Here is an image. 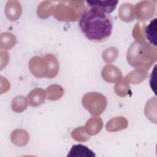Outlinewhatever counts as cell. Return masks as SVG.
Returning a JSON list of instances; mask_svg holds the SVG:
<instances>
[{"instance_id": "cell-1", "label": "cell", "mask_w": 157, "mask_h": 157, "mask_svg": "<svg viewBox=\"0 0 157 157\" xmlns=\"http://www.w3.org/2000/svg\"><path fill=\"white\" fill-rule=\"evenodd\" d=\"M79 27L88 40L102 42L110 36L113 22L111 17L101 9L88 6L80 18Z\"/></svg>"}, {"instance_id": "cell-2", "label": "cell", "mask_w": 157, "mask_h": 157, "mask_svg": "<svg viewBox=\"0 0 157 157\" xmlns=\"http://www.w3.org/2000/svg\"><path fill=\"white\" fill-rule=\"evenodd\" d=\"M126 59L133 67L148 70L157 59V48L147 42H133L127 51Z\"/></svg>"}, {"instance_id": "cell-3", "label": "cell", "mask_w": 157, "mask_h": 157, "mask_svg": "<svg viewBox=\"0 0 157 157\" xmlns=\"http://www.w3.org/2000/svg\"><path fill=\"white\" fill-rule=\"evenodd\" d=\"M83 1H61L56 4L53 16L61 21H74L80 19L85 10Z\"/></svg>"}, {"instance_id": "cell-4", "label": "cell", "mask_w": 157, "mask_h": 157, "mask_svg": "<svg viewBox=\"0 0 157 157\" xmlns=\"http://www.w3.org/2000/svg\"><path fill=\"white\" fill-rule=\"evenodd\" d=\"M82 103L92 116L96 117L102 114L105 110L107 99L100 93L90 92L83 96Z\"/></svg>"}, {"instance_id": "cell-5", "label": "cell", "mask_w": 157, "mask_h": 157, "mask_svg": "<svg viewBox=\"0 0 157 157\" xmlns=\"http://www.w3.org/2000/svg\"><path fill=\"white\" fill-rule=\"evenodd\" d=\"M135 16L140 21L149 20L156 12V2L153 1H142L134 7Z\"/></svg>"}, {"instance_id": "cell-6", "label": "cell", "mask_w": 157, "mask_h": 157, "mask_svg": "<svg viewBox=\"0 0 157 157\" xmlns=\"http://www.w3.org/2000/svg\"><path fill=\"white\" fill-rule=\"evenodd\" d=\"M29 69L32 74L37 78L47 77L48 65L44 56H35L31 58L29 61Z\"/></svg>"}, {"instance_id": "cell-7", "label": "cell", "mask_w": 157, "mask_h": 157, "mask_svg": "<svg viewBox=\"0 0 157 157\" xmlns=\"http://www.w3.org/2000/svg\"><path fill=\"white\" fill-rule=\"evenodd\" d=\"M101 76L108 83H115L123 78V75L120 69L110 64L105 65L102 68Z\"/></svg>"}, {"instance_id": "cell-8", "label": "cell", "mask_w": 157, "mask_h": 157, "mask_svg": "<svg viewBox=\"0 0 157 157\" xmlns=\"http://www.w3.org/2000/svg\"><path fill=\"white\" fill-rule=\"evenodd\" d=\"M47 97L46 91L40 88L31 90L27 96V99L29 105L32 107H38L45 102Z\"/></svg>"}, {"instance_id": "cell-9", "label": "cell", "mask_w": 157, "mask_h": 157, "mask_svg": "<svg viewBox=\"0 0 157 157\" xmlns=\"http://www.w3.org/2000/svg\"><path fill=\"white\" fill-rule=\"evenodd\" d=\"M21 6L18 1H8L5 7V13L11 21L18 20L21 14Z\"/></svg>"}, {"instance_id": "cell-10", "label": "cell", "mask_w": 157, "mask_h": 157, "mask_svg": "<svg viewBox=\"0 0 157 157\" xmlns=\"http://www.w3.org/2000/svg\"><path fill=\"white\" fill-rule=\"evenodd\" d=\"M128 126V120L122 116L115 117L109 120L105 126L109 132H117L126 129Z\"/></svg>"}, {"instance_id": "cell-11", "label": "cell", "mask_w": 157, "mask_h": 157, "mask_svg": "<svg viewBox=\"0 0 157 157\" xmlns=\"http://www.w3.org/2000/svg\"><path fill=\"white\" fill-rule=\"evenodd\" d=\"M148 77L147 70L137 68L131 71L126 75L124 79L128 82L133 85H137L144 82Z\"/></svg>"}, {"instance_id": "cell-12", "label": "cell", "mask_w": 157, "mask_h": 157, "mask_svg": "<svg viewBox=\"0 0 157 157\" xmlns=\"http://www.w3.org/2000/svg\"><path fill=\"white\" fill-rule=\"evenodd\" d=\"M88 6L96 7L109 14L116 8L118 1H86Z\"/></svg>"}, {"instance_id": "cell-13", "label": "cell", "mask_w": 157, "mask_h": 157, "mask_svg": "<svg viewBox=\"0 0 157 157\" xmlns=\"http://www.w3.org/2000/svg\"><path fill=\"white\" fill-rule=\"evenodd\" d=\"M11 142L18 147L25 146L29 140V134L23 129H17L12 131L10 136Z\"/></svg>"}, {"instance_id": "cell-14", "label": "cell", "mask_w": 157, "mask_h": 157, "mask_svg": "<svg viewBox=\"0 0 157 157\" xmlns=\"http://www.w3.org/2000/svg\"><path fill=\"white\" fill-rule=\"evenodd\" d=\"M67 157H95V153L88 147L82 144L73 145Z\"/></svg>"}, {"instance_id": "cell-15", "label": "cell", "mask_w": 157, "mask_h": 157, "mask_svg": "<svg viewBox=\"0 0 157 157\" xmlns=\"http://www.w3.org/2000/svg\"><path fill=\"white\" fill-rule=\"evenodd\" d=\"M118 15L123 21L131 22L133 21L135 18L134 6L129 2L122 4L119 7Z\"/></svg>"}, {"instance_id": "cell-16", "label": "cell", "mask_w": 157, "mask_h": 157, "mask_svg": "<svg viewBox=\"0 0 157 157\" xmlns=\"http://www.w3.org/2000/svg\"><path fill=\"white\" fill-rule=\"evenodd\" d=\"M85 128L89 135L94 136L102 130L103 121L99 117H93L87 120Z\"/></svg>"}, {"instance_id": "cell-17", "label": "cell", "mask_w": 157, "mask_h": 157, "mask_svg": "<svg viewBox=\"0 0 157 157\" xmlns=\"http://www.w3.org/2000/svg\"><path fill=\"white\" fill-rule=\"evenodd\" d=\"M51 1H45L42 2L37 8V16L42 19H45L49 17L54 11L55 3Z\"/></svg>"}, {"instance_id": "cell-18", "label": "cell", "mask_w": 157, "mask_h": 157, "mask_svg": "<svg viewBox=\"0 0 157 157\" xmlns=\"http://www.w3.org/2000/svg\"><path fill=\"white\" fill-rule=\"evenodd\" d=\"M44 57L46 58L48 65V78H52L56 77L59 71V62L56 57L52 53H47Z\"/></svg>"}, {"instance_id": "cell-19", "label": "cell", "mask_w": 157, "mask_h": 157, "mask_svg": "<svg viewBox=\"0 0 157 157\" xmlns=\"http://www.w3.org/2000/svg\"><path fill=\"white\" fill-rule=\"evenodd\" d=\"M156 25L157 18H155L152 21L145 27V38L148 40L150 44L156 47Z\"/></svg>"}, {"instance_id": "cell-20", "label": "cell", "mask_w": 157, "mask_h": 157, "mask_svg": "<svg viewBox=\"0 0 157 157\" xmlns=\"http://www.w3.org/2000/svg\"><path fill=\"white\" fill-rule=\"evenodd\" d=\"M47 99L50 101H56L59 99L64 94L63 88L58 84L49 85L46 90Z\"/></svg>"}, {"instance_id": "cell-21", "label": "cell", "mask_w": 157, "mask_h": 157, "mask_svg": "<svg viewBox=\"0 0 157 157\" xmlns=\"http://www.w3.org/2000/svg\"><path fill=\"white\" fill-rule=\"evenodd\" d=\"M0 39V48L1 50H9L17 43L16 37L11 33H1Z\"/></svg>"}, {"instance_id": "cell-22", "label": "cell", "mask_w": 157, "mask_h": 157, "mask_svg": "<svg viewBox=\"0 0 157 157\" xmlns=\"http://www.w3.org/2000/svg\"><path fill=\"white\" fill-rule=\"evenodd\" d=\"M144 113L154 123H156V97L150 99L146 103Z\"/></svg>"}, {"instance_id": "cell-23", "label": "cell", "mask_w": 157, "mask_h": 157, "mask_svg": "<svg viewBox=\"0 0 157 157\" xmlns=\"http://www.w3.org/2000/svg\"><path fill=\"white\" fill-rule=\"evenodd\" d=\"M114 91L117 95L120 97H125L131 93L129 83L124 78L117 81L114 86Z\"/></svg>"}, {"instance_id": "cell-24", "label": "cell", "mask_w": 157, "mask_h": 157, "mask_svg": "<svg viewBox=\"0 0 157 157\" xmlns=\"http://www.w3.org/2000/svg\"><path fill=\"white\" fill-rule=\"evenodd\" d=\"M28 101L26 98L23 96H18L13 98L12 101L11 108L17 113H21L26 109Z\"/></svg>"}, {"instance_id": "cell-25", "label": "cell", "mask_w": 157, "mask_h": 157, "mask_svg": "<svg viewBox=\"0 0 157 157\" xmlns=\"http://www.w3.org/2000/svg\"><path fill=\"white\" fill-rule=\"evenodd\" d=\"M71 136L73 139L77 142H87L90 137L86 131L85 126H81L76 128L71 132Z\"/></svg>"}, {"instance_id": "cell-26", "label": "cell", "mask_w": 157, "mask_h": 157, "mask_svg": "<svg viewBox=\"0 0 157 157\" xmlns=\"http://www.w3.org/2000/svg\"><path fill=\"white\" fill-rule=\"evenodd\" d=\"M118 56V50L114 47H110L105 49L102 55L103 60L108 64L114 62Z\"/></svg>"}, {"instance_id": "cell-27", "label": "cell", "mask_w": 157, "mask_h": 157, "mask_svg": "<svg viewBox=\"0 0 157 157\" xmlns=\"http://www.w3.org/2000/svg\"><path fill=\"white\" fill-rule=\"evenodd\" d=\"M145 27V24L137 23L135 25L132 31V34L133 37L136 39V41L144 42L146 40L144 31Z\"/></svg>"}]
</instances>
